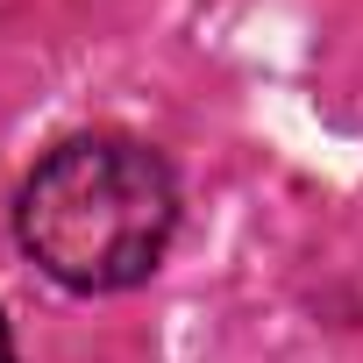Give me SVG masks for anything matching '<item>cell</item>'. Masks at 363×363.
I'll return each mask as SVG.
<instances>
[{
    "label": "cell",
    "instance_id": "obj_1",
    "mask_svg": "<svg viewBox=\"0 0 363 363\" xmlns=\"http://www.w3.org/2000/svg\"><path fill=\"white\" fill-rule=\"evenodd\" d=\"M178 228L171 164L128 135H79L50 150L15 200L22 250L72 292H121L164 264Z\"/></svg>",
    "mask_w": 363,
    "mask_h": 363
},
{
    "label": "cell",
    "instance_id": "obj_2",
    "mask_svg": "<svg viewBox=\"0 0 363 363\" xmlns=\"http://www.w3.org/2000/svg\"><path fill=\"white\" fill-rule=\"evenodd\" d=\"M0 363H15V335H8V320H0Z\"/></svg>",
    "mask_w": 363,
    "mask_h": 363
}]
</instances>
